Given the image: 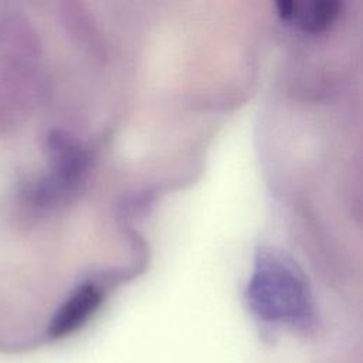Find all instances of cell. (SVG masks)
<instances>
[{
  "mask_svg": "<svg viewBox=\"0 0 363 363\" xmlns=\"http://www.w3.org/2000/svg\"><path fill=\"white\" fill-rule=\"evenodd\" d=\"M248 302L264 319H299L308 313L309 302L295 269L281 257L262 254L248 285Z\"/></svg>",
  "mask_w": 363,
  "mask_h": 363,
  "instance_id": "6da1fadb",
  "label": "cell"
},
{
  "mask_svg": "<svg viewBox=\"0 0 363 363\" xmlns=\"http://www.w3.org/2000/svg\"><path fill=\"white\" fill-rule=\"evenodd\" d=\"M277 7L284 20H288L306 31H320L336 18L340 4L333 0H284L278 1Z\"/></svg>",
  "mask_w": 363,
  "mask_h": 363,
  "instance_id": "3957f363",
  "label": "cell"
},
{
  "mask_svg": "<svg viewBox=\"0 0 363 363\" xmlns=\"http://www.w3.org/2000/svg\"><path fill=\"white\" fill-rule=\"evenodd\" d=\"M101 299V292L95 285L79 286L54 315L48 328L50 336L62 337L79 329L95 313Z\"/></svg>",
  "mask_w": 363,
  "mask_h": 363,
  "instance_id": "7a4b0ae2",
  "label": "cell"
}]
</instances>
